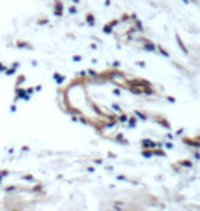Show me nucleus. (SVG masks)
Listing matches in <instances>:
<instances>
[{
	"mask_svg": "<svg viewBox=\"0 0 200 211\" xmlns=\"http://www.w3.org/2000/svg\"><path fill=\"white\" fill-rule=\"evenodd\" d=\"M17 45L19 48H29V50H32V45L29 44V43H25V41H17Z\"/></svg>",
	"mask_w": 200,
	"mask_h": 211,
	"instance_id": "1",
	"label": "nucleus"
},
{
	"mask_svg": "<svg viewBox=\"0 0 200 211\" xmlns=\"http://www.w3.org/2000/svg\"><path fill=\"white\" fill-rule=\"evenodd\" d=\"M23 81H25V75H19V77H18V78H17V84H15V85L18 86L19 84H22Z\"/></svg>",
	"mask_w": 200,
	"mask_h": 211,
	"instance_id": "2",
	"label": "nucleus"
},
{
	"mask_svg": "<svg viewBox=\"0 0 200 211\" xmlns=\"http://www.w3.org/2000/svg\"><path fill=\"white\" fill-rule=\"evenodd\" d=\"M177 40H178V44H180V47H181V48H182V51L185 52V54H188V50H187V48H185V47H184V44H182V41H181V40H180V38H177Z\"/></svg>",
	"mask_w": 200,
	"mask_h": 211,
	"instance_id": "3",
	"label": "nucleus"
},
{
	"mask_svg": "<svg viewBox=\"0 0 200 211\" xmlns=\"http://www.w3.org/2000/svg\"><path fill=\"white\" fill-rule=\"evenodd\" d=\"M14 189H15V186L11 185V186H6V189H4V191H6V192H11V191H14Z\"/></svg>",
	"mask_w": 200,
	"mask_h": 211,
	"instance_id": "4",
	"label": "nucleus"
},
{
	"mask_svg": "<svg viewBox=\"0 0 200 211\" xmlns=\"http://www.w3.org/2000/svg\"><path fill=\"white\" fill-rule=\"evenodd\" d=\"M6 69H7V67H6V66H4L3 63H0V71H4V70H6Z\"/></svg>",
	"mask_w": 200,
	"mask_h": 211,
	"instance_id": "5",
	"label": "nucleus"
},
{
	"mask_svg": "<svg viewBox=\"0 0 200 211\" xmlns=\"http://www.w3.org/2000/svg\"><path fill=\"white\" fill-rule=\"evenodd\" d=\"M23 178H25V180H27V181H32V180H33V177H32V175H25Z\"/></svg>",
	"mask_w": 200,
	"mask_h": 211,
	"instance_id": "6",
	"label": "nucleus"
},
{
	"mask_svg": "<svg viewBox=\"0 0 200 211\" xmlns=\"http://www.w3.org/2000/svg\"><path fill=\"white\" fill-rule=\"evenodd\" d=\"M8 174V171L7 170H3V171H0V175H7Z\"/></svg>",
	"mask_w": 200,
	"mask_h": 211,
	"instance_id": "7",
	"label": "nucleus"
}]
</instances>
